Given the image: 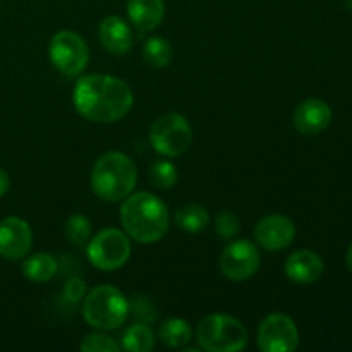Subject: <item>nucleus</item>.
<instances>
[{"label":"nucleus","instance_id":"7","mask_svg":"<svg viewBox=\"0 0 352 352\" xmlns=\"http://www.w3.org/2000/svg\"><path fill=\"white\" fill-rule=\"evenodd\" d=\"M89 263L102 272H116L127 263L131 256V241L119 229H102L86 244Z\"/></svg>","mask_w":352,"mask_h":352},{"label":"nucleus","instance_id":"29","mask_svg":"<svg viewBox=\"0 0 352 352\" xmlns=\"http://www.w3.org/2000/svg\"><path fill=\"white\" fill-rule=\"evenodd\" d=\"M346 265H347V268H349V272L352 274V244H351L349 250H347V253H346Z\"/></svg>","mask_w":352,"mask_h":352},{"label":"nucleus","instance_id":"18","mask_svg":"<svg viewBox=\"0 0 352 352\" xmlns=\"http://www.w3.org/2000/svg\"><path fill=\"white\" fill-rule=\"evenodd\" d=\"M120 347L129 352H150L155 349V333L148 323L136 322L122 333Z\"/></svg>","mask_w":352,"mask_h":352},{"label":"nucleus","instance_id":"15","mask_svg":"<svg viewBox=\"0 0 352 352\" xmlns=\"http://www.w3.org/2000/svg\"><path fill=\"white\" fill-rule=\"evenodd\" d=\"M98 38L109 54L126 55L133 48L134 34L129 24L119 16H107L98 26Z\"/></svg>","mask_w":352,"mask_h":352},{"label":"nucleus","instance_id":"21","mask_svg":"<svg viewBox=\"0 0 352 352\" xmlns=\"http://www.w3.org/2000/svg\"><path fill=\"white\" fill-rule=\"evenodd\" d=\"M174 58V48L165 38L151 36L143 45V60L155 69H164Z\"/></svg>","mask_w":352,"mask_h":352},{"label":"nucleus","instance_id":"3","mask_svg":"<svg viewBox=\"0 0 352 352\" xmlns=\"http://www.w3.org/2000/svg\"><path fill=\"white\" fill-rule=\"evenodd\" d=\"M91 189L103 201H122L138 184V167L133 158L120 151L102 155L93 165Z\"/></svg>","mask_w":352,"mask_h":352},{"label":"nucleus","instance_id":"10","mask_svg":"<svg viewBox=\"0 0 352 352\" xmlns=\"http://www.w3.org/2000/svg\"><path fill=\"white\" fill-rule=\"evenodd\" d=\"M256 344L263 352H292L299 346V330L294 320L284 313L268 315L260 323Z\"/></svg>","mask_w":352,"mask_h":352},{"label":"nucleus","instance_id":"19","mask_svg":"<svg viewBox=\"0 0 352 352\" xmlns=\"http://www.w3.org/2000/svg\"><path fill=\"white\" fill-rule=\"evenodd\" d=\"M175 223L188 234H199L210 226V213L201 205H186L175 212Z\"/></svg>","mask_w":352,"mask_h":352},{"label":"nucleus","instance_id":"9","mask_svg":"<svg viewBox=\"0 0 352 352\" xmlns=\"http://www.w3.org/2000/svg\"><path fill=\"white\" fill-rule=\"evenodd\" d=\"M219 265L223 277L229 280H248L260 270V250L250 239H236L223 248Z\"/></svg>","mask_w":352,"mask_h":352},{"label":"nucleus","instance_id":"24","mask_svg":"<svg viewBox=\"0 0 352 352\" xmlns=\"http://www.w3.org/2000/svg\"><path fill=\"white\" fill-rule=\"evenodd\" d=\"M129 301V315H133L141 323H153L157 320V306L148 296L136 294Z\"/></svg>","mask_w":352,"mask_h":352},{"label":"nucleus","instance_id":"1","mask_svg":"<svg viewBox=\"0 0 352 352\" xmlns=\"http://www.w3.org/2000/svg\"><path fill=\"white\" fill-rule=\"evenodd\" d=\"M76 112L89 122L113 124L134 105L129 85L110 74H88L76 81L72 91Z\"/></svg>","mask_w":352,"mask_h":352},{"label":"nucleus","instance_id":"2","mask_svg":"<svg viewBox=\"0 0 352 352\" xmlns=\"http://www.w3.org/2000/svg\"><path fill=\"white\" fill-rule=\"evenodd\" d=\"M120 223L124 230L140 244H153L167 234L170 215L165 203L151 192H131L122 199Z\"/></svg>","mask_w":352,"mask_h":352},{"label":"nucleus","instance_id":"22","mask_svg":"<svg viewBox=\"0 0 352 352\" xmlns=\"http://www.w3.org/2000/svg\"><path fill=\"white\" fill-rule=\"evenodd\" d=\"M91 229L93 227L88 217L81 215V213H74V215L69 217L67 222H65L64 234L72 246L81 248L85 246V244H88V241L91 239Z\"/></svg>","mask_w":352,"mask_h":352},{"label":"nucleus","instance_id":"8","mask_svg":"<svg viewBox=\"0 0 352 352\" xmlns=\"http://www.w3.org/2000/svg\"><path fill=\"white\" fill-rule=\"evenodd\" d=\"M48 57L54 67L67 78H76L89 62V48L85 38L71 30H62L48 43Z\"/></svg>","mask_w":352,"mask_h":352},{"label":"nucleus","instance_id":"5","mask_svg":"<svg viewBox=\"0 0 352 352\" xmlns=\"http://www.w3.org/2000/svg\"><path fill=\"white\" fill-rule=\"evenodd\" d=\"M196 340L203 351L239 352L246 347L248 332L243 323L226 313L205 316L196 329Z\"/></svg>","mask_w":352,"mask_h":352},{"label":"nucleus","instance_id":"13","mask_svg":"<svg viewBox=\"0 0 352 352\" xmlns=\"http://www.w3.org/2000/svg\"><path fill=\"white\" fill-rule=\"evenodd\" d=\"M332 122V109L320 98H308L294 110V127L305 136L323 133Z\"/></svg>","mask_w":352,"mask_h":352},{"label":"nucleus","instance_id":"27","mask_svg":"<svg viewBox=\"0 0 352 352\" xmlns=\"http://www.w3.org/2000/svg\"><path fill=\"white\" fill-rule=\"evenodd\" d=\"M88 294V289H86V282L79 277H71L65 282L64 289H62V298L65 299L71 305H79V302L85 299V296Z\"/></svg>","mask_w":352,"mask_h":352},{"label":"nucleus","instance_id":"28","mask_svg":"<svg viewBox=\"0 0 352 352\" xmlns=\"http://www.w3.org/2000/svg\"><path fill=\"white\" fill-rule=\"evenodd\" d=\"M10 189V179L3 168H0V198L6 196Z\"/></svg>","mask_w":352,"mask_h":352},{"label":"nucleus","instance_id":"12","mask_svg":"<svg viewBox=\"0 0 352 352\" xmlns=\"http://www.w3.org/2000/svg\"><path fill=\"white\" fill-rule=\"evenodd\" d=\"M296 237V226L289 217L272 213L263 217L254 227V241L267 251H282L292 244Z\"/></svg>","mask_w":352,"mask_h":352},{"label":"nucleus","instance_id":"6","mask_svg":"<svg viewBox=\"0 0 352 352\" xmlns=\"http://www.w3.org/2000/svg\"><path fill=\"white\" fill-rule=\"evenodd\" d=\"M150 143L155 151L164 157H181L189 150L192 143L191 124L184 116L177 112L164 113L151 124Z\"/></svg>","mask_w":352,"mask_h":352},{"label":"nucleus","instance_id":"23","mask_svg":"<svg viewBox=\"0 0 352 352\" xmlns=\"http://www.w3.org/2000/svg\"><path fill=\"white\" fill-rule=\"evenodd\" d=\"M150 179L157 188L170 189L177 182V167L168 160H157L150 167Z\"/></svg>","mask_w":352,"mask_h":352},{"label":"nucleus","instance_id":"16","mask_svg":"<svg viewBox=\"0 0 352 352\" xmlns=\"http://www.w3.org/2000/svg\"><path fill=\"white\" fill-rule=\"evenodd\" d=\"M127 16L140 33H150L165 17L164 0H127Z\"/></svg>","mask_w":352,"mask_h":352},{"label":"nucleus","instance_id":"20","mask_svg":"<svg viewBox=\"0 0 352 352\" xmlns=\"http://www.w3.org/2000/svg\"><path fill=\"white\" fill-rule=\"evenodd\" d=\"M158 337L170 349H181V347L189 344L192 337V330L186 320L168 318L162 323L160 330H158Z\"/></svg>","mask_w":352,"mask_h":352},{"label":"nucleus","instance_id":"25","mask_svg":"<svg viewBox=\"0 0 352 352\" xmlns=\"http://www.w3.org/2000/svg\"><path fill=\"white\" fill-rule=\"evenodd\" d=\"M79 349L85 352H117L120 351V344L105 333H89L79 344Z\"/></svg>","mask_w":352,"mask_h":352},{"label":"nucleus","instance_id":"17","mask_svg":"<svg viewBox=\"0 0 352 352\" xmlns=\"http://www.w3.org/2000/svg\"><path fill=\"white\" fill-rule=\"evenodd\" d=\"M23 275L28 280L34 282V284H45V282L52 280L58 270L57 260L48 253H34L31 256L24 258L23 261Z\"/></svg>","mask_w":352,"mask_h":352},{"label":"nucleus","instance_id":"14","mask_svg":"<svg viewBox=\"0 0 352 352\" xmlns=\"http://www.w3.org/2000/svg\"><path fill=\"white\" fill-rule=\"evenodd\" d=\"M284 272L296 284L311 285L322 278L323 272H325V263L315 251L299 250L285 260Z\"/></svg>","mask_w":352,"mask_h":352},{"label":"nucleus","instance_id":"11","mask_svg":"<svg viewBox=\"0 0 352 352\" xmlns=\"http://www.w3.org/2000/svg\"><path fill=\"white\" fill-rule=\"evenodd\" d=\"M33 246V230L26 220L7 217L0 222V256L7 261H19Z\"/></svg>","mask_w":352,"mask_h":352},{"label":"nucleus","instance_id":"30","mask_svg":"<svg viewBox=\"0 0 352 352\" xmlns=\"http://www.w3.org/2000/svg\"><path fill=\"white\" fill-rule=\"evenodd\" d=\"M342 2H344V6L347 7V9L352 10V0H342Z\"/></svg>","mask_w":352,"mask_h":352},{"label":"nucleus","instance_id":"4","mask_svg":"<svg viewBox=\"0 0 352 352\" xmlns=\"http://www.w3.org/2000/svg\"><path fill=\"white\" fill-rule=\"evenodd\" d=\"M82 316L93 329L117 330L129 316V301L113 285H98L82 299Z\"/></svg>","mask_w":352,"mask_h":352},{"label":"nucleus","instance_id":"26","mask_svg":"<svg viewBox=\"0 0 352 352\" xmlns=\"http://www.w3.org/2000/svg\"><path fill=\"white\" fill-rule=\"evenodd\" d=\"M241 230V220L232 212H220L215 219V232L222 239H234Z\"/></svg>","mask_w":352,"mask_h":352}]
</instances>
